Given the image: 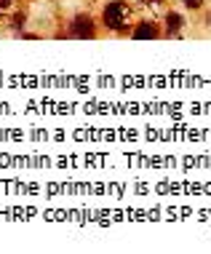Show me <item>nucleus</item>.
Returning <instances> with one entry per match:
<instances>
[{
	"label": "nucleus",
	"mask_w": 211,
	"mask_h": 254,
	"mask_svg": "<svg viewBox=\"0 0 211 254\" xmlns=\"http://www.w3.org/2000/svg\"><path fill=\"white\" fill-rule=\"evenodd\" d=\"M102 24L110 32H128V27H131V5L126 0H110L102 8Z\"/></svg>",
	"instance_id": "f257e3e1"
},
{
	"label": "nucleus",
	"mask_w": 211,
	"mask_h": 254,
	"mask_svg": "<svg viewBox=\"0 0 211 254\" xmlns=\"http://www.w3.org/2000/svg\"><path fill=\"white\" fill-rule=\"evenodd\" d=\"M67 35L75 40H91L97 35V22L88 13H78V16H72L70 27H67Z\"/></svg>",
	"instance_id": "f03ea898"
},
{
	"label": "nucleus",
	"mask_w": 211,
	"mask_h": 254,
	"mask_svg": "<svg viewBox=\"0 0 211 254\" xmlns=\"http://www.w3.org/2000/svg\"><path fill=\"white\" fill-rule=\"evenodd\" d=\"M160 35V27L153 22V19H145V22H137L131 27V38L134 40H155Z\"/></svg>",
	"instance_id": "7ed1b4c3"
},
{
	"label": "nucleus",
	"mask_w": 211,
	"mask_h": 254,
	"mask_svg": "<svg viewBox=\"0 0 211 254\" xmlns=\"http://www.w3.org/2000/svg\"><path fill=\"white\" fill-rule=\"evenodd\" d=\"M182 27H185V19H182V13L168 11V13H166V35H168V38H171V35H179Z\"/></svg>",
	"instance_id": "20e7f679"
},
{
	"label": "nucleus",
	"mask_w": 211,
	"mask_h": 254,
	"mask_svg": "<svg viewBox=\"0 0 211 254\" xmlns=\"http://www.w3.org/2000/svg\"><path fill=\"white\" fill-rule=\"evenodd\" d=\"M24 24H27V11H16L11 19V27L13 30H24Z\"/></svg>",
	"instance_id": "39448f33"
},
{
	"label": "nucleus",
	"mask_w": 211,
	"mask_h": 254,
	"mask_svg": "<svg viewBox=\"0 0 211 254\" xmlns=\"http://www.w3.org/2000/svg\"><path fill=\"white\" fill-rule=\"evenodd\" d=\"M11 3L13 0H0V16H5V13L11 11Z\"/></svg>",
	"instance_id": "423d86ee"
},
{
	"label": "nucleus",
	"mask_w": 211,
	"mask_h": 254,
	"mask_svg": "<svg viewBox=\"0 0 211 254\" xmlns=\"http://www.w3.org/2000/svg\"><path fill=\"white\" fill-rule=\"evenodd\" d=\"M182 3H185L187 8H201V5L206 3V0H182Z\"/></svg>",
	"instance_id": "0eeeda50"
},
{
	"label": "nucleus",
	"mask_w": 211,
	"mask_h": 254,
	"mask_svg": "<svg viewBox=\"0 0 211 254\" xmlns=\"http://www.w3.org/2000/svg\"><path fill=\"white\" fill-rule=\"evenodd\" d=\"M142 3H147V5H160V3H166V0H142Z\"/></svg>",
	"instance_id": "6e6552de"
}]
</instances>
